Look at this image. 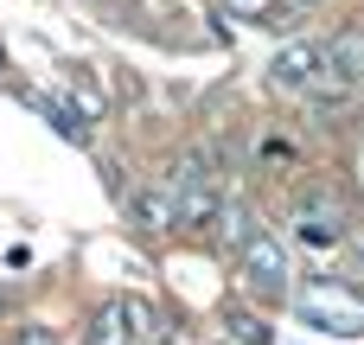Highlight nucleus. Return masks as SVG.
I'll return each mask as SVG.
<instances>
[{"label":"nucleus","instance_id":"1","mask_svg":"<svg viewBox=\"0 0 364 345\" xmlns=\"http://www.w3.org/2000/svg\"><path fill=\"white\" fill-rule=\"evenodd\" d=\"M294 320L326 339H364V288L339 282V275H314L294 288Z\"/></svg>","mask_w":364,"mask_h":345},{"label":"nucleus","instance_id":"2","mask_svg":"<svg viewBox=\"0 0 364 345\" xmlns=\"http://www.w3.org/2000/svg\"><path fill=\"white\" fill-rule=\"evenodd\" d=\"M237 269H243V282H250L256 294H282V301H288V288H294L288 243H282V237H269V230H250V243L237 250Z\"/></svg>","mask_w":364,"mask_h":345},{"label":"nucleus","instance_id":"3","mask_svg":"<svg viewBox=\"0 0 364 345\" xmlns=\"http://www.w3.org/2000/svg\"><path fill=\"white\" fill-rule=\"evenodd\" d=\"M358 83H364V26H339L333 45L320 51V90L352 96Z\"/></svg>","mask_w":364,"mask_h":345},{"label":"nucleus","instance_id":"4","mask_svg":"<svg viewBox=\"0 0 364 345\" xmlns=\"http://www.w3.org/2000/svg\"><path fill=\"white\" fill-rule=\"evenodd\" d=\"M269 83H275L282 96H314V90H320V45L288 38V45L269 58Z\"/></svg>","mask_w":364,"mask_h":345},{"label":"nucleus","instance_id":"5","mask_svg":"<svg viewBox=\"0 0 364 345\" xmlns=\"http://www.w3.org/2000/svg\"><path fill=\"white\" fill-rule=\"evenodd\" d=\"M128 218L141 224V230H179V198H173V179H154V186H141L134 198H128Z\"/></svg>","mask_w":364,"mask_h":345},{"label":"nucleus","instance_id":"6","mask_svg":"<svg viewBox=\"0 0 364 345\" xmlns=\"http://www.w3.org/2000/svg\"><path fill=\"white\" fill-rule=\"evenodd\" d=\"M19 102H26V109H38V115H45V122H51V128H58L64 141H77V147H90V122H83V115H77L70 102H58V96H45V90H19Z\"/></svg>","mask_w":364,"mask_h":345},{"label":"nucleus","instance_id":"7","mask_svg":"<svg viewBox=\"0 0 364 345\" xmlns=\"http://www.w3.org/2000/svg\"><path fill=\"white\" fill-rule=\"evenodd\" d=\"M294 218H333V224H346V198H339V186H320V179L294 186Z\"/></svg>","mask_w":364,"mask_h":345},{"label":"nucleus","instance_id":"8","mask_svg":"<svg viewBox=\"0 0 364 345\" xmlns=\"http://www.w3.org/2000/svg\"><path fill=\"white\" fill-rule=\"evenodd\" d=\"M70 109L83 115V122H102V109H109V96H102V83H96V70L90 64H70Z\"/></svg>","mask_w":364,"mask_h":345},{"label":"nucleus","instance_id":"9","mask_svg":"<svg viewBox=\"0 0 364 345\" xmlns=\"http://www.w3.org/2000/svg\"><path fill=\"white\" fill-rule=\"evenodd\" d=\"M83 345H134V327H128V307H122V301L96 307V320H90V339H83Z\"/></svg>","mask_w":364,"mask_h":345},{"label":"nucleus","instance_id":"10","mask_svg":"<svg viewBox=\"0 0 364 345\" xmlns=\"http://www.w3.org/2000/svg\"><path fill=\"white\" fill-rule=\"evenodd\" d=\"M211 224H218V237H224L230 250H243V243H250V230H256V218H250V205H230V198L218 205V218H211Z\"/></svg>","mask_w":364,"mask_h":345},{"label":"nucleus","instance_id":"11","mask_svg":"<svg viewBox=\"0 0 364 345\" xmlns=\"http://www.w3.org/2000/svg\"><path fill=\"white\" fill-rule=\"evenodd\" d=\"M224 333H230V339H243V345H275V333H269L256 314H243V307H224Z\"/></svg>","mask_w":364,"mask_h":345},{"label":"nucleus","instance_id":"12","mask_svg":"<svg viewBox=\"0 0 364 345\" xmlns=\"http://www.w3.org/2000/svg\"><path fill=\"white\" fill-rule=\"evenodd\" d=\"M294 237L314 243V250H333V243L346 237V224H333V218H294Z\"/></svg>","mask_w":364,"mask_h":345},{"label":"nucleus","instance_id":"13","mask_svg":"<svg viewBox=\"0 0 364 345\" xmlns=\"http://www.w3.org/2000/svg\"><path fill=\"white\" fill-rule=\"evenodd\" d=\"M122 307H128V327H134V339H154V333H160V327H154V307H147V301H122Z\"/></svg>","mask_w":364,"mask_h":345},{"label":"nucleus","instance_id":"14","mask_svg":"<svg viewBox=\"0 0 364 345\" xmlns=\"http://www.w3.org/2000/svg\"><path fill=\"white\" fill-rule=\"evenodd\" d=\"M224 13H237V19H269L275 0H224Z\"/></svg>","mask_w":364,"mask_h":345},{"label":"nucleus","instance_id":"15","mask_svg":"<svg viewBox=\"0 0 364 345\" xmlns=\"http://www.w3.org/2000/svg\"><path fill=\"white\" fill-rule=\"evenodd\" d=\"M13 345H64V339H58L51 327H19V333H13Z\"/></svg>","mask_w":364,"mask_h":345},{"label":"nucleus","instance_id":"16","mask_svg":"<svg viewBox=\"0 0 364 345\" xmlns=\"http://www.w3.org/2000/svg\"><path fill=\"white\" fill-rule=\"evenodd\" d=\"M262 160H275V166H282V160H294V141H282V134H262Z\"/></svg>","mask_w":364,"mask_h":345},{"label":"nucleus","instance_id":"17","mask_svg":"<svg viewBox=\"0 0 364 345\" xmlns=\"http://www.w3.org/2000/svg\"><path fill=\"white\" fill-rule=\"evenodd\" d=\"M0 314H13V288H0Z\"/></svg>","mask_w":364,"mask_h":345},{"label":"nucleus","instance_id":"18","mask_svg":"<svg viewBox=\"0 0 364 345\" xmlns=\"http://www.w3.org/2000/svg\"><path fill=\"white\" fill-rule=\"evenodd\" d=\"M147 345H179V339H173V333H154V339H147Z\"/></svg>","mask_w":364,"mask_h":345},{"label":"nucleus","instance_id":"19","mask_svg":"<svg viewBox=\"0 0 364 345\" xmlns=\"http://www.w3.org/2000/svg\"><path fill=\"white\" fill-rule=\"evenodd\" d=\"M294 6H320V0H294Z\"/></svg>","mask_w":364,"mask_h":345}]
</instances>
